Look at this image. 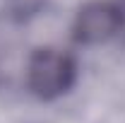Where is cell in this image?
Here are the masks:
<instances>
[{
  "instance_id": "6da1fadb",
  "label": "cell",
  "mask_w": 125,
  "mask_h": 123,
  "mask_svg": "<svg viewBox=\"0 0 125 123\" xmlns=\"http://www.w3.org/2000/svg\"><path fill=\"white\" fill-rule=\"evenodd\" d=\"M75 80H77L75 58L58 48H39L29 58L27 82L29 89L43 101L58 99L60 94H65L75 85Z\"/></svg>"
},
{
  "instance_id": "7a4b0ae2",
  "label": "cell",
  "mask_w": 125,
  "mask_h": 123,
  "mask_svg": "<svg viewBox=\"0 0 125 123\" xmlns=\"http://www.w3.org/2000/svg\"><path fill=\"white\" fill-rule=\"evenodd\" d=\"M123 24L125 15L115 2L94 0V2H87L77 12L72 36L79 44H101V41H108L111 36H115Z\"/></svg>"
},
{
  "instance_id": "3957f363",
  "label": "cell",
  "mask_w": 125,
  "mask_h": 123,
  "mask_svg": "<svg viewBox=\"0 0 125 123\" xmlns=\"http://www.w3.org/2000/svg\"><path fill=\"white\" fill-rule=\"evenodd\" d=\"M43 5H46V0H7L10 15L15 17L17 22H27L31 17H36Z\"/></svg>"
}]
</instances>
